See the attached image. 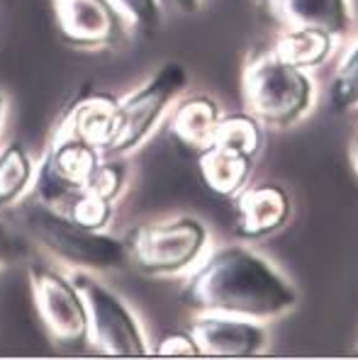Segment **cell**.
<instances>
[{"label": "cell", "instance_id": "6", "mask_svg": "<svg viewBox=\"0 0 358 360\" xmlns=\"http://www.w3.org/2000/svg\"><path fill=\"white\" fill-rule=\"evenodd\" d=\"M68 278L78 288L88 314V338L105 356L139 358L146 356V338L129 304L91 273L76 270Z\"/></svg>", "mask_w": 358, "mask_h": 360}, {"label": "cell", "instance_id": "21", "mask_svg": "<svg viewBox=\"0 0 358 360\" xmlns=\"http://www.w3.org/2000/svg\"><path fill=\"white\" fill-rule=\"evenodd\" d=\"M68 217H71L76 224L86 226V229L100 231L113 219V202H108V200L83 190V193H78L76 198H73V202L68 205Z\"/></svg>", "mask_w": 358, "mask_h": 360}, {"label": "cell", "instance_id": "25", "mask_svg": "<svg viewBox=\"0 0 358 360\" xmlns=\"http://www.w3.org/2000/svg\"><path fill=\"white\" fill-rule=\"evenodd\" d=\"M349 161H351V171H354V176L358 180V134L354 136V141L349 146Z\"/></svg>", "mask_w": 358, "mask_h": 360}, {"label": "cell", "instance_id": "12", "mask_svg": "<svg viewBox=\"0 0 358 360\" xmlns=\"http://www.w3.org/2000/svg\"><path fill=\"white\" fill-rule=\"evenodd\" d=\"M266 3L271 18L286 30H319L339 39L354 27L349 0H266Z\"/></svg>", "mask_w": 358, "mask_h": 360}, {"label": "cell", "instance_id": "3", "mask_svg": "<svg viewBox=\"0 0 358 360\" xmlns=\"http://www.w3.org/2000/svg\"><path fill=\"white\" fill-rule=\"evenodd\" d=\"M25 224L51 256L86 270H113L127 263V246L120 239L76 224L46 202L25 210Z\"/></svg>", "mask_w": 358, "mask_h": 360}, {"label": "cell", "instance_id": "1", "mask_svg": "<svg viewBox=\"0 0 358 360\" xmlns=\"http://www.w3.org/2000/svg\"><path fill=\"white\" fill-rule=\"evenodd\" d=\"M183 302L196 311L273 321L298 307V288L261 253L229 243L200 258Z\"/></svg>", "mask_w": 358, "mask_h": 360}, {"label": "cell", "instance_id": "18", "mask_svg": "<svg viewBox=\"0 0 358 360\" xmlns=\"http://www.w3.org/2000/svg\"><path fill=\"white\" fill-rule=\"evenodd\" d=\"M212 144L227 146V149H234L239 153H246V156L256 158L263 144L261 122L249 112L222 115Z\"/></svg>", "mask_w": 358, "mask_h": 360}, {"label": "cell", "instance_id": "16", "mask_svg": "<svg viewBox=\"0 0 358 360\" xmlns=\"http://www.w3.org/2000/svg\"><path fill=\"white\" fill-rule=\"evenodd\" d=\"M334 37L324 34L319 30H286L273 44V54L278 59L293 63L302 71L319 68L331 56Z\"/></svg>", "mask_w": 358, "mask_h": 360}, {"label": "cell", "instance_id": "23", "mask_svg": "<svg viewBox=\"0 0 358 360\" xmlns=\"http://www.w3.org/2000/svg\"><path fill=\"white\" fill-rule=\"evenodd\" d=\"M156 356L163 358H196L200 356L198 343L193 338L191 331H173L168 336L161 338L159 348H156Z\"/></svg>", "mask_w": 358, "mask_h": 360}, {"label": "cell", "instance_id": "9", "mask_svg": "<svg viewBox=\"0 0 358 360\" xmlns=\"http://www.w3.org/2000/svg\"><path fill=\"white\" fill-rule=\"evenodd\" d=\"M200 356L256 358L268 348V331L261 321L215 311H198L191 329Z\"/></svg>", "mask_w": 358, "mask_h": 360}, {"label": "cell", "instance_id": "17", "mask_svg": "<svg viewBox=\"0 0 358 360\" xmlns=\"http://www.w3.org/2000/svg\"><path fill=\"white\" fill-rule=\"evenodd\" d=\"M34 178V166L30 153L20 141H10L0 149V207L13 205Z\"/></svg>", "mask_w": 358, "mask_h": 360}, {"label": "cell", "instance_id": "19", "mask_svg": "<svg viewBox=\"0 0 358 360\" xmlns=\"http://www.w3.org/2000/svg\"><path fill=\"white\" fill-rule=\"evenodd\" d=\"M329 105L334 112L344 115L358 108V39L344 54L329 81Z\"/></svg>", "mask_w": 358, "mask_h": 360}, {"label": "cell", "instance_id": "26", "mask_svg": "<svg viewBox=\"0 0 358 360\" xmlns=\"http://www.w3.org/2000/svg\"><path fill=\"white\" fill-rule=\"evenodd\" d=\"M5 251H8V241H5V234H3V229H0V268H3V263H5Z\"/></svg>", "mask_w": 358, "mask_h": 360}, {"label": "cell", "instance_id": "5", "mask_svg": "<svg viewBox=\"0 0 358 360\" xmlns=\"http://www.w3.org/2000/svg\"><path fill=\"white\" fill-rule=\"evenodd\" d=\"M188 83V71L181 61H166L144 86L129 93L117 105V120H115V134L108 144L110 153H129L139 149L156 124L166 115V110L176 103Z\"/></svg>", "mask_w": 358, "mask_h": 360}, {"label": "cell", "instance_id": "29", "mask_svg": "<svg viewBox=\"0 0 358 360\" xmlns=\"http://www.w3.org/2000/svg\"><path fill=\"white\" fill-rule=\"evenodd\" d=\"M356 356H358V346H356Z\"/></svg>", "mask_w": 358, "mask_h": 360}, {"label": "cell", "instance_id": "27", "mask_svg": "<svg viewBox=\"0 0 358 360\" xmlns=\"http://www.w3.org/2000/svg\"><path fill=\"white\" fill-rule=\"evenodd\" d=\"M3 112H5V98H3V93H0V124H3Z\"/></svg>", "mask_w": 358, "mask_h": 360}, {"label": "cell", "instance_id": "22", "mask_svg": "<svg viewBox=\"0 0 358 360\" xmlns=\"http://www.w3.org/2000/svg\"><path fill=\"white\" fill-rule=\"evenodd\" d=\"M124 180H127V173H124V166L120 161H108V163H98L93 168L91 178L86 180V193H93L98 198L113 202L115 198H120L124 188Z\"/></svg>", "mask_w": 358, "mask_h": 360}, {"label": "cell", "instance_id": "13", "mask_svg": "<svg viewBox=\"0 0 358 360\" xmlns=\"http://www.w3.org/2000/svg\"><path fill=\"white\" fill-rule=\"evenodd\" d=\"M256 158L239 153L227 146L212 144L203 153H198L200 178L207 185L210 193L217 198H236L249 185Z\"/></svg>", "mask_w": 358, "mask_h": 360}, {"label": "cell", "instance_id": "11", "mask_svg": "<svg viewBox=\"0 0 358 360\" xmlns=\"http://www.w3.org/2000/svg\"><path fill=\"white\" fill-rule=\"evenodd\" d=\"M293 217V200L276 183L246 185L236 195V234L241 239H266L281 231Z\"/></svg>", "mask_w": 358, "mask_h": 360}, {"label": "cell", "instance_id": "15", "mask_svg": "<svg viewBox=\"0 0 358 360\" xmlns=\"http://www.w3.org/2000/svg\"><path fill=\"white\" fill-rule=\"evenodd\" d=\"M117 105L120 100H115L108 93H96L88 98L78 100L76 108L71 110V115L61 124V129L71 131L73 136L88 141L91 146H96L98 151L108 149V144L113 141L115 134V120H117Z\"/></svg>", "mask_w": 358, "mask_h": 360}, {"label": "cell", "instance_id": "2", "mask_svg": "<svg viewBox=\"0 0 358 360\" xmlns=\"http://www.w3.org/2000/svg\"><path fill=\"white\" fill-rule=\"evenodd\" d=\"M241 95L246 112L261 127L290 129L309 115L314 105V81L307 71L263 51L244 66Z\"/></svg>", "mask_w": 358, "mask_h": 360}, {"label": "cell", "instance_id": "4", "mask_svg": "<svg viewBox=\"0 0 358 360\" xmlns=\"http://www.w3.org/2000/svg\"><path fill=\"white\" fill-rule=\"evenodd\" d=\"M210 234L198 217H176L146 224L132 236V261L146 275H181L196 268L207 253Z\"/></svg>", "mask_w": 358, "mask_h": 360}, {"label": "cell", "instance_id": "14", "mask_svg": "<svg viewBox=\"0 0 358 360\" xmlns=\"http://www.w3.org/2000/svg\"><path fill=\"white\" fill-rule=\"evenodd\" d=\"M219 120H222L219 105L210 95H196L178 105V110L173 112L171 134L183 149L198 156L207 146H212Z\"/></svg>", "mask_w": 358, "mask_h": 360}, {"label": "cell", "instance_id": "24", "mask_svg": "<svg viewBox=\"0 0 358 360\" xmlns=\"http://www.w3.org/2000/svg\"><path fill=\"white\" fill-rule=\"evenodd\" d=\"M171 3L176 5L178 10H183V13H188V15L198 13V10L203 8V0H171Z\"/></svg>", "mask_w": 358, "mask_h": 360}, {"label": "cell", "instance_id": "10", "mask_svg": "<svg viewBox=\"0 0 358 360\" xmlns=\"http://www.w3.org/2000/svg\"><path fill=\"white\" fill-rule=\"evenodd\" d=\"M61 37L81 49H103L122 30V18L110 0H51Z\"/></svg>", "mask_w": 358, "mask_h": 360}, {"label": "cell", "instance_id": "7", "mask_svg": "<svg viewBox=\"0 0 358 360\" xmlns=\"http://www.w3.org/2000/svg\"><path fill=\"white\" fill-rule=\"evenodd\" d=\"M30 283H32L37 314L51 338L61 343L83 341L88 336V314L73 280L49 266L32 263Z\"/></svg>", "mask_w": 358, "mask_h": 360}, {"label": "cell", "instance_id": "20", "mask_svg": "<svg viewBox=\"0 0 358 360\" xmlns=\"http://www.w3.org/2000/svg\"><path fill=\"white\" fill-rule=\"evenodd\" d=\"M120 18L132 30L146 37H154L161 30V3L159 0H110Z\"/></svg>", "mask_w": 358, "mask_h": 360}, {"label": "cell", "instance_id": "28", "mask_svg": "<svg viewBox=\"0 0 358 360\" xmlns=\"http://www.w3.org/2000/svg\"><path fill=\"white\" fill-rule=\"evenodd\" d=\"M356 117H358V108H356Z\"/></svg>", "mask_w": 358, "mask_h": 360}, {"label": "cell", "instance_id": "8", "mask_svg": "<svg viewBox=\"0 0 358 360\" xmlns=\"http://www.w3.org/2000/svg\"><path fill=\"white\" fill-rule=\"evenodd\" d=\"M100 163L98 149L88 141L73 136L71 131L59 129L54 144L49 146L39 171L41 200L51 207L71 205L78 193H83L86 180Z\"/></svg>", "mask_w": 358, "mask_h": 360}]
</instances>
